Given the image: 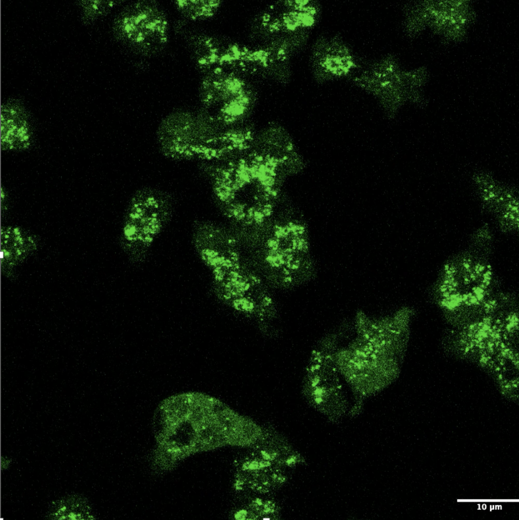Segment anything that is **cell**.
I'll return each instance as SVG.
<instances>
[{"mask_svg": "<svg viewBox=\"0 0 519 520\" xmlns=\"http://www.w3.org/2000/svg\"><path fill=\"white\" fill-rule=\"evenodd\" d=\"M186 37V45L195 65L201 71L209 70L218 59L214 40L204 34L194 31L187 33Z\"/></svg>", "mask_w": 519, "mask_h": 520, "instance_id": "cell-12", "label": "cell"}, {"mask_svg": "<svg viewBox=\"0 0 519 520\" xmlns=\"http://www.w3.org/2000/svg\"><path fill=\"white\" fill-rule=\"evenodd\" d=\"M311 62L319 83L346 77L360 67L353 52L339 35L319 37L313 45Z\"/></svg>", "mask_w": 519, "mask_h": 520, "instance_id": "cell-7", "label": "cell"}, {"mask_svg": "<svg viewBox=\"0 0 519 520\" xmlns=\"http://www.w3.org/2000/svg\"><path fill=\"white\" fill-rule=\"evenodd\" d=\"M242 420L222 402L204 393L186 392L166 398L153 417V469L170 471L191 455L236 444Z\"/></svg>", "mask_w": 519, "mask_h": 520, "instance_id": "cell-1", "label": "cell"}, {"mask_svg": "<svg viewBox=\"0 0 519 520\" xmlns=\"http://www.w3.org/2000/svg\"><path fill=\"white\" fill-rule=\"evenodd\" d=\"M113 31L115 38L132 51L151 56L161 52L168 41V19L155 1L126 5L117 15Z\"/></svg>", "mask_w": 519, "mask_h": 520, "instance_id": "cell-4", "label": "cell"}, {"mask_svg": "<svg viewBox=\"0 0 519 520\" xmlns=\"http://www.w3.org/2000/svg\"><path fill=\"white\" fill-rule=\"evenodd\" d=\"M268 247L271 250H277L279 246V239L272 238L268 240L267 242Z\"/></svg>", "mask_w": 519, "mask_h": 520, "instance_id": "cell-17", "label": "cell"}, {"mask_svg": "<svg viewBox=\"0 0 519 520\" xmlns=\"http://www.w3.org/2000/svg\"><path fill=\"white\" fill-rule=\"evenodd\" d=\"M53 519H93L94 514L89 501L79 495H71L53 502L47 512Z\"/></svg>", "mask_w": 519, "mask_h": 520, "instance_id": "cell-11", "label": "cell"}, {"mask_svg": "<svg viewBox=\"0 0 519 520\" xmlns=\"http://www.w3.org/2000/svg\"><path fill=\"white\" fill-rule=\"evenodd\" d=\"M315 348L306 367L302 383L305 399L331 420H338L347 405L331 354Z\"/></svg>", "mask_w": 519, "mask_h": 520, "instance_id": "cell-5", "label": "cell"}, {"mask_svg": "<svg viewBox=\"0 0 519 520\" xmlns=\"http://www.w3.org/2000/svg\"><path fill=\"white\" fill-rule=\"evenodd\" d=\"M80 2L83 8V20L85 22L90 23L101 16L107 15L117 2L82 1Z\"/></svg>", "mask_w": 519, "mask_h": 520, "instance_id": "cell-14", "label": "cell"}, {"mask_svg": "<svg viewBox=\"0 0 519 520\" xmlns=\"http://www.w3.org/2000/svg\"><path fill=\"white\" fill-rule=\"evenodd\" d=\"M174 200L168 191L152 186L137 189L125 209L119 239L121 248L136 266L146 261L155 240L170 223Z\"/></svg>", "mask_w": 519, "mask_h": 520, "instance_id": "cell-2", "label": "cell"}, {"mask_svg": "<svg viewBox=\"0 0 519 520\" xmlns=\"http://www.w3.org/2000/svg\"><path fill=\"white\" fill-rule=\"evenodd\" d=\"M195 114L178 110L166 116L157 131V140L164 155L172 159H193Z\"/></svg>", "mask_w": 519, "mask_h": 520, "instance_id": "cell-8", "label": "cell"}, {"mask_svg": "<svg viewBox=\"0 0 519 520\" xmlns=\"http://www.w3.org/2000/svg\"><path fill=\"white\" fill-rule=\"evenodd\" d=\"M2 148L7 150L27 148L32 140V127L23 104L15 99H8L1 107Z\"/></svg>", "mask_w": 519, "mask_h": 520, "instance_id": "cell-9", "label": "cell"}, {"mask_svg": "<svg viewBox=\"0 0 519 520\" xmlns=\"http://www.w3.org/2000/svg\"><path fill=\"white\" fill-rule=\"evenodd\" d=\"M404 28L408 34L414 35L425 22L438 33L453 39L463 37L465 26L472 17L470 8L463 2L410 4L404 8Z\"/></svg>", "mask_w": 519, "mask_h": 520, "instance_id": "cell-6", "label": "cell"}, {"mask_svg": "<svg viewBox=\"0 0 519 520\" xmlns=\"http://www.w3.org/2000/svg\"><path fill=\"white\" fill-rule=\"evenodd\" d=\"M176 8L186 19L198 21L214 15L220 5L218 1L180 0L175 2Z\"/></svg>", "mask_w": 519, "mask_h": 520, "instance_id": "cell-13", "label": "cell"}, {"mask_svg": "<svg viewBox=\"0 0 519 520\" xmlns=\"http://www.w3.org/2000/svg\"><path fill=\"white\" fill-rule=\"evenodd\" d=\"M426 74L422 68L405 71L393 54L369 63L352 79V83L374 96L387 116L392 118L406 102H421L420 88Z\"/></svg>", "mask_w": 519, "mask_h": 520, "instance_id": "cell-3", "label": "cell"}, {"mask_svg": "<svg viewBox=\"0 0 519 520\" xmlns=\"http://www.w3.org/2000/svg\"><path fill=\"white\" fill-rule=\"evenodd\" d=\"M274 233L275 237L278 239L284 238L287 237L289 234L286 226L279 225H276L274 226Z\"/></svg>", "mask_w": 519, "mask_h": 520, "instance_id": "cell-16", "label": "cell"}, {"mask_svg": "<svg viewBox=\"0 0 519 520\" xmlns=\"http://www.w3.org/2000/svg\"><path fill=\"white\" fill-rule=\"evenodd\" d=\"M32 235L19 228L7 227L1 231L0 257L2 269H12L36 249Z\"/></svg>", "mask_w": 519, "mask_h": 520, "instance_id": "cell-10", "label": "cell"}, {"mask_svg": "<svg viewBox=\"0 0 519 520\" xmlns=\"http://www.w3.org/2000/svg\"><path fill=\"white\" fill-rule=\"evenodd\" d=\"M268 264L272 267L278 268L285 264L283 250L270 249L266 258Z\"/></svg>", "mask_w": 519, "mask_h": 520, "instance_id": "cell-15", "label": "cell"}]
</instances>
